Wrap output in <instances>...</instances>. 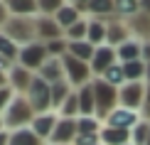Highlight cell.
Segmentation results:
<instances>
[{
	"mask_svg": "<svg viewBox=\"0 0 150 145\" xmlns=\"http://www.w3.org/2000/svg\"><path fill=\"white\" fill-rule=\"evenodd\" d=\"M35 108L32 103L27 101V96H20V93H15L12 101L8 103V108L0 118H3V125L8 133H15V130H22V128H30L35 121Z\"/></svg>",
	"mask_w": 150,
	"mask_h": 145,
	"instance_id": "obj_1",
	"label": "cell"
},
{
	"mask_svg": "<svg viewBox=\"0 0 150 145\" xmlns=\"http://www.w3.org/2000/svg\"><path fill=\"white\" fill-rule=\"evenodd\" d=\"M3 32L22 49V47L37 42V17H12L10 15V20H8Z\"/></svg>",
	"mask_w": 150,
	"mask_h": 145,
	"instance_id": "obj_2",
	"label": "cell"
},
{
	"mask_svg": "<svg viewBox=\"0 0 150 145\" xmlns=\"http://www.w3.org/2000/svg\"><path fill=\"white\" fill-rule=\"evenodd\" d=\"M91 84H93V93H96V118L106 121V118L121 106V101H118V89L111 86L108 81L101 79V76H96Z\"/></svg>",
	"mask_w": 150,
	"mask_h": 145,
	"instance_id": "obj_3",
	"label": "cell"
},
{
	"mask_svg": "<svg viewBox=\"0 0 150 145\" xmlns=\"http://www.w3.org/2000/svg\"><path fill=\"white\" fill-rule=\"evenodd\" d=\"M62 64H64V79L69 81L74 89H81V86L91 84V81L96 79L89 62H81V59H76V57H71L69 52L62 57Z\"/></svg>",
	"mask_w": 150,
	"mask_h": 145,
	"instance_id": "obj_4",
	"label": "cell"
},
{
	"mask_svg": "<svg viewBox=\"0 0 150 145\" xmlns=\"http://www.w3.org/2000/svg\"><path fill=\"white\" fill-rule=\"evenodd\" d=\"M145 91H148V81H128L118 89V101H121L123 108L140 113L143 101H145Z\"/></svg>",
	"mask_w": 150,
	"mask_h": 145,
	"instance_id": "obj_5",
	"label": "cell"
},
{
	"mask_svg": "<svg viewBox=\"0 0 150 145\" xmlns=\"http://www.w3.org/2000/svg\"><path fill=\"white\" fill-rule=\"evenodd\" d=\"M27 101L32 103L35 113H47L52 111V84H47L45 79L35 76L32 86L27 91Z\"/></svg>",
	"mask_w": 150,
	"mask_h": 145,
	"instance_id": "obj_6",
	"label": "cell"
},
{
	"mask_svg": "<svg viewBox=\"0 0 150 145\" xmlns=\"http://www.w3.org/2000/svg\"><path fill=\"white\" fill-rule=\"evenodd\" d=\"M47 59H49L47 47L42 45V42H32V45H27V47L20 49V57H17L15 64H20V66H25V69H30V71L37 74Z\"/></svg>",
	"mask_w": 150,
	"mask_h": 145,
	"instance_id": "obj_7",
	"label": "cell"
},
{
	"mask_svg": "<svg viewBox=\"0 0 150 145\" xmlns=\"http://www.w3.org/2000/svg\"><path fill=\"white\" fill-rule=\"evenodd\" d=\"M35 76H37L35 71H30V69H25L20 64H12L8 69V86H10V91L12 93H20V96H27V91H30V86H32Z\"/></svg>",
	"mask_w": 150,
	"mask_h": 145,
	"instance_id": "obj_8",
	"label": "cell"
},
{
	"mask_svg": "<svg viewBox=\"0 0 150 145\" xmlns=\"http://www.w3.org/2000/svg\"><path fill=\"white\" fill-rule=\"evenodd\" d=\"M76 138H79L76 118H59V123H57V128H54L47 145H74Z\"/></svg>",
	"mask_w": 150,
	"mask_h": 145,
	"instance_id": "obj_9",
	"label": "cell"
},
{
	"mask_svg": "<svg viewBox=\"0 0 150 145\" xmlns=\"http://www.w3.org/2000/svg\"><path fill=\"white\" fill-rule=\"evenodd\" d=\"M113 64H118L116 47H111V45L96 47V54H93V59H91V71H93V76H103V74L108 71Z\"/></svg>",
	"mask_w": 150,
	"mask_h": 145,
	"instance_id": "obj_10",
	"label": "cell"
},
{
	"mask_svg": "<svg viewBox=\"0 0 150 145\" xmlns=\"http://www.w3.org/2000/svg\"><path fill=\"white\" fill-rule=\"evenodd\" d=\"M140 121H143V116H140L138 111H130V108H123V106H118V108H116V111L103 121V125H111V128H121V130H133Z\"/></svg>",
	"mask_w": 150,
	"mask_h": 145,
	"instance_id": "obj_11",
	"label": "cell"
},
{
	"mask_svg": "<svg viewBox=\"0 0 150 145\" xmlns=\"http://www.w3.org/2000/svg\"><path fill=\"white\" fill-rule=\"evenodd\" d=\"M57 40H64V30L59 27V22L54 17L37 15V42L49 45V42H57Z\"/></svg>",
	"mask_w": 150,
	"mask_h": 145,
	"instance_id": "obj_12",
	"label": "cell"
},
{
	"mask_svg": "<svg viewBox=\"0 0 150 145\" xmlns=\"http://www.w3.org/2000/svg\"><path fill=\"white\" fill-rule=\"evenodd\" d=\"M106 25H108V35H106V45H111V47H118V45H123V42H128L130 37V27H128V22L126 20H121V17H108L106 20Z\"/></svg>",
	"mask_w": 150,
	"mask_h": 145,
	"instance_id": "obj_13",
	"label": "cell"
},
{
	"mask_svg": "<svg viewBox=\"0 0 150 145\" xmlns=\"http://www.w3.org/2000/svg\"><path fill=\"white\" fill-rule=\"evenodd\" d=\"M57 123H59V113H54V111H47V113H37L30 128H32V130H35V133L40 135L45 143H49V138H52L54 128H57Z\"/></svg>",
	"mask_w": 150,
	"mask_h": 145,
	"instance_id": "obj_14",
	"label": "cell"
},
{
	"mask_svg": "<svg viewBox=\"0 0 150 145\" xmlns=\"http://www.w3.org/2000/svg\"><path fill=\"white\" fill-rule=\"evenodd\" d=\"M116 54H118V64H130V62H140L143 59V42L130 37L128 42L116 47ZM145 62V59H143Z\"/></svg>",
	"mask_w": 150,
	"mask_h": 145,
	"instance_id": "obj_15",
	"label": "cell"
},
{
	"mask_svg": "<svg viewBox=\"0 0 150 145\" xmlns=\"http://www.w3.org/2000/svg\"><path fill=\"white\" fill-rule=\"evenodd\" d=\"M128 22V27H130V35L135 37V40H140V42H150V10L143 5V12L140 15H135V17H130Z\"/></svg>",
	"mask_w": 150,
	"mask_h": 145,
	"instance_id": "obj_16",
	"label": "cell"
},
{
	"mask_svg": "<svg viewBox=\"0 0 150 145\" xmlns=\"http://www.w3.org/2000/svg\"><path fill=\"white\" fill-rule=\"evenodd\" d=\"M37 76L45 79L47 84H57V81H64V64H62V59H57V57H49L45 64H42V69L37 71Z\"/></svg>",
	"mask_w": 150,
	"mask_h": 145,
	"instance_id": "obj_17",
	"label": "cell"
},
{
	"mask_svg": "<svg viewBox=\"0 0 150 145\" xmlns=\"http://www.w3.org/2000/svg\"><path fill=\"white\" fill-rule=\"evenodd\" d=\"M8 10L12 17H37L40 3L37 0H8Z\"/></svg>",
	"mask_w": 150,
	"mask_h": 145,
	"instance_id": "obj_18",
	"label": "cell"
},
{
	"mask_svg": "<svg viewBox=\"0 0 150 145\" xmlns=\"http://www.w3.org/2000/svg\"><path fill=\"white\" fill-rule=\"evenodd\" d=\"M79 93V116H96V93H93V84H86L76 89Z\"/></svg>",
	"mask_w": 150,
	"mask_h": 145,
	"instance_id": "obj_19",
	"label": "cell"
},
{
	"mask_svg": "<svg viewBox=\"0 0 150 145\" xmlns=\"http://www.w3.org/2000/svg\"><path fill=\"white\" fill-rule=\"evenodd\" d=\"M81 17H84V15L76 10V5H74V3H64V5H62V10L54 15V20L59 22L62 30H69V27H74V25L81 20Z\"/></svg>",
	"mask_w": 150,
	"mask_h": 145,
	"instance_id": "obj_20",
	"label": "cell"
},
{
	"mask_svg": "<svg viewBox=\"0 0 150 145\" xmlns=\"http://www.w3.org/2000/svg\"><path fill=\"white\" fill-rule=\"evenodd\" d=\"M106 35H108V25H106V20L89 17V35H86V40H89L93 47H101V45H106Z\"/></svg>",
	"mask_w": 150,
	"mask_h": 145,
	"instance_id": "obj_21",
	"label": "cell"
},
{
	"mask_svg": "<svg viewBox=\"0 0 150 145\" xmlns=\"http://www.w3.org/2000/svg\"><path fill=\"white\" fill-rule=\"evenodd\" d=\"M74 91H76V89H74L67 79H64V81H57V84H52V111L57 113V111L62 108V103H64V101L69 98Z\"/></svg>",
	"mask_w": 150,
	"mask_h": 145,
	"instance_id": "obj_22",
	"label": "cell"
},
{
	"mask_svg": "<svg viewBox=\"0 0 150 145\" xmlns=\"http://www.w3.org/2000/svg\"><path fill=\"white\" fill-rule=\"evenodd\" d=\"M101 143H103V145H128V143H130V130H121V128L103 125V130H101Z\"/></svg>",
	"mask_w": 150,
	"mask_h": 145,
	"instance_id": "obj_23",
	"label": "cell"
},
{
	"mask_svg": "<svg viewBox=\"0 0 150 145\" xmlns=\"http://www.w3.org/2000/svg\"><path fill=\"white\" fill-rule=\"evenodd\" d=\"M76 128H79V135H96L103 130V121L96 116H79Z\"/></svg>",
	"mask_w": 150,
	"mask_h": 145,
	"instance_id": "obj_24",
	"label": "cell"
},
{
	"mask_svg": "<svg viewBox=\"0 0 150 145\" xmlns=\"http://www.w3.org/2000/svg\"><path fill=\"white\" fill-rule=\"evenodd\" d=\"M10 145H47V143L42 140L32 128H22V130L10 133Z\"/></svg>",
	"mask_w": 150,
	"mask_h": 145,
	"instance_id": "obj_25",
	"label": "cell"
},
{
	"mask_svg": "<svg viewBox=\"0 0 150 145\" xmlns=\"http://www.w3.org/2000/svg\"><path fill=\"white\" fill-rule=\"evenodd\" d=\"M69 54H71V57H76V59H81V62H89V64H91L93 54H96V47H93L89 40L69 42Z\"/></svg>",
	"mask_w": 150,
	"mask_h": 145,
	"instance_id": "obj_26",
	"label": "cell"
},
{
	"mask_svg": "<svg viewBox=\"0 0 150 145\" xmlns=\"http://www.w3.org/2000/svg\"><path fill=\"white\" fill-rule=\"evenodd\" d=\"M140 12H143V3H135V0H118L116 3V17H121V20H130Z\"/></svg>",
	"mask_w": 150,
	"mask_h": 145,
	"instance_id": "obj_27",
	"label": "cell"
},
{
	"mask_svg": "<svg viewBox=\"0 0 150 145\" xmlns=\"http://www.w3.org/2000/svg\"><path fill=\"white\" fill-rule=\"evenodd\" d=\"M123 71H126L128 81H148V62H130V64H123Z\"/></svg>",
	"mask_w": 150,
	"mask_h": 145,
	"instance_id": "obj_28",
	"label": "cell"
},
{
	"mask_svg": "<svg viewBox=\"0 0 150 145\" xmlns=\"http://www.w3.org/2000/svg\"><path fill=\"white\" fill-rule=\"evenodd\" d=\"M0 57H3L5 62H10V64H15L17 57H20V47H17L5 32H0Z\"/></svg>",
	"mask_w": 150,
	"mask_h": 145,
	"instance_id": "obj_29",
	"label": "cell"
},
{
	"mask_svg": "<svg viewBox=\"0 0 150 145\" xmlns=\"http://www.w3.org/2000/svg\"><path fill=\"white\" fill-rule=\"evenodd\" d=\"M86 35H89V17H81L74 27L64 30V40L67 42H81V40H86Z\"/></svg>",
	"mask_w": 150,
	"mask_h": 145,
	"instance_id": "obj_30",
	"label": "cell"
},
{
	"mask_svg": "<svg viewBox=\"0 0 150 145\" xmlns=\"http://www.w3.org/2000/svg\"><path fill=\"white\" fill-rule=\"evenodd\" d=\"M148 140H150V121L143 118V121L130 130V143L133 145H148Z\"/></svg>",
	"mask_w": 150,
	"mask_h": 145,
	"instance_id": "obj_31",
	"label": "cell"
},
{
	"mask_svg": "<svg viewBox=\"0 0 150 145\" xmlns=\"http://www.w3.org/2000/svg\"><path fill=\"white\" fill-rule=\"evenodd\" d=\"M101 79H106L111 86H116V89H121L123 84H128V79H126V71H123V64H113V66H111V69L103 74Z\"/></svg>",
	"mask_w": 150,
	"mask_h": 145,
	"instance_id": "obj_32",
	"label": "cell"
},
{
	"mask_svg": "<svg viewBox=\"0 0 150 145\" xmlns=\"http://www.w3.org/2000/svg\"><path fill=\"white\" fill-rule=\"evenodd\" d=\"M57 113H59V118H79V93L74 91L71 96L62 103V108Z\"/></svg>",
	"mask_w": 150,
	"mask_h": 145,
	"instance_id": "obj_33",
	"label": "cell"
},
{
	"mask_svg": "<svg viewBox=\"0 0 150 145\" xmlns=\"http://www.w3.org/2000/svg\"><path fill=\"white\" fill-rule=\"evenodd\" d=\"M37 3H40V15L54 17V15L62 10V5H64L67 0H37Z\"/></svg>",
	"mask_w": 150,
	"mask_h": 145,
	"instance_id": "obj_34",
	"label": "cell"
},
{
	"mask_svg": "<svg viewBox=\"0 0 150 145\" xmlns=\"http://www.w3.org/2000/svg\"><path fill=\"white\" fill-rule=\"evenodd\" d=\"M12 96H15V93L10 91V86H5V89H0V116L5 113V108H8V103L12 101Z\"/></svg>",
	"mask_w": 150,
	"mask_h": 145,
	"instance_id": "obj_35",
	"label": "cell"
},
{
	"mask_svg": "<svg viewBox=\"0 0 150 145\" xmlns=\"http://www.w3.org/2000/svg\"><path fill=\"white\" fill-rule=\"evenodd\" d=\"M74 145H101V133H96V135H79L76 140H74Z\"/></svg>",
	"mask_w": 150,
	"mask_h": 145,
	"instance_id": "obj_36",
	"label": "cell"
},
{
	"mask_svg": "<svg viewBox=\"0 0 150 145\" xmlns=\"http://www.w3.org/2000/svg\"><path fill=\"white\" fill-rule=\"evenodd\" d=\"M10 20V10H8V0H0V32L5 30V25Z\"/></svg>",
	"mask_w": 150,
	"mask_h": 145,
	"instance_id": "obj_37",
	"label": "cell"
},
{
	"mask_svg": "<svg viewBox=\"0 0 150 145\" xmlns=\"http://www.w3.org/2000/svg\"><path fill=\"white\" fill-rule=\"evenodd\" d=\"M140 116L150 121V84H148V91H145V101H143V108H140Z\"/></svg>",
	"mask_w": 150,
	"mask_h": 145,
	"instance_id": "obj_38",
	"label": "cell"
},
{
	"mask_svg": "<svg viewBox=\"0 0 150 145\" xmlns=\"http://www.w3.org/2000/svg\"><path fill=\"white\" fill-rule=\"evenodd\" d=\"M0 145H10V133H8V130L0 133Z\"/></svg>",
	"mask_w": 150,
	"mask_h": 145,
	"instance_id": "obj_39",
	"label": "cell"
},
{
	"mask_svg": "<svg viewBox=\"0 0 150 145\" xmlns=\"http://www.w3.org/2000/svg\"><path fill=\"white\" fill-rule=\"evenodd\" d=\"M10 66H12L10 62H5L3 57H0V71H5V74H8V69H10Z\"/></svg>",
	"mask_w": 150,
	"mask_h": 145,
	"instance_id": "obj_40",
	"label": "cell"
},
{
	"mask_svg": "<svg viewBox=\"0 0 150 145\" xmlns=\"http://www.w3.org/2000/svg\"><path fill=\"white\" fill-rule=\"evenodd\" d=\"M5 86H8V74L0 71V89H5Z\"/></svg>",
	"mask_w": 150,
	"mask_h": 145,
	"instance_id": "obj_41",
	"label": "cell"
},
{
	"mask_svg": "<svg viewBox=\"0 0 150 145\" xmlns=\"http://www.w3.org/2000/svg\"><path fill=\"white\" fill-rule=\"evenodd\" d=\"M3 130H5V125H3V118H0V133H3Z\"/></svg>",
	"mask_w": 150,
	"mask_h": 145,
	"instance_id": "obj_42",
	"label": "cell"
},
{
	"mask_svg": "<svg viewBox=\"0 0 150 145\" xmlns=\"http://www.w3.org/2000/svg\"><path fill=\"white\" fill-rule=\"evenodd\" d=\"M128 145H133V143H128Z\"/></svg>",
	"mask_w": 150,
	"mask_h": 145,
	"instance_id": "obj_43",
	"label": "cell"
},
{
	"mask_svg": "<svg viewBox=\"0 0 150 145\" xmlns=\"http://www.w3.org/2000/svg\"><path fill=\"white\" fill-rule=\"evenodd\" d=\"M148 145H150V140H148Z\"/></svg>",
	"mask_w": 150,
	"mask_h": 145,
	"instance_id": "obj_44",
	"label": "cell"
},
{
	"mask_svg": "<svg viewBox=\"0 0 150 145\" xmlns=\"http://www.w3.org/2000/svg\"><path fill=\"white\" fill-rule=\"evenodd\" d=\"M101 145H103V143H101Z\"/></svg>",
	"mask_w": 150,
	"mask_h": 145,
	"instance_id": "obj_45",
	"label": "cell"
}]
</instances>
